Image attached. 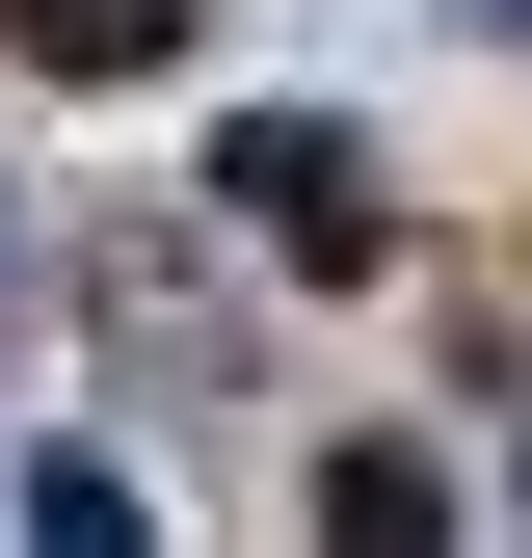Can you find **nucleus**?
Segmentation results:
<instances>
[{"mask_svg": "<svg viewBox=\"0 0 532 558\" xmlns=\"http://www.w3.org/2000/svg\"><path fill=\"white\" fill-rule=\"evenodd\" d=\"M319 532H347V558H426L452 478H426V452H319Z\"/></svg>", "mask_w": 532, "mask_h": 558, "instance_id": "3", "label": "nucleus"}, {"mask_svg": "<svg viewBox=\"0 0 532 558\" xmlns=\"http://www.w3.org/2000/svg\"><path fill=\"white\" fill-rule=\"evenodd\" d=\"M214 214L293 266V293H373V266H399V186H373L347 107H240V133H214Z\"/></svg>", "mask_w": 532, "mask_h": 558, "instance_id": "1", "label": "nucleus"}, {"mask_svg": "<svg viewBox=\"0 0 532 558\" xmlns=\"http://www.w3.org/2000/svg\"><path fill=\"white\" fill-rule=\"evenodd\" d=\"M0 293H27V214H0Z\"/></svg>", "mask_w": 532, "mask_h": 558, "instance_id": "4", "label": "nucleus"}, {"mask_svg": "<svg viewBox=\"0 0 532 558\" xmlns=\"http://www.w3.org/2000/svg\"><path fill=\"white\" fill-rule=\"evenodd\" d=\"M480 27H532V0H480Z\"/></svg>", "mask_w": 532, "mask_h": 558, "instance_id": "5", "label": "nucleus"}, {"mask_svg": "<svg viewBox=\"0 0 532 558\" xmlns=\"http://www.w3.org/2000/svg\"><path fill=\"white\" fill-rule=\"evenodd\" d=\"M506 506H532V478H506Z\"/></svg>", "mask_w": 532, "mask_h": 558, "instance_id": "6", "label": "nucleus"}, {"mask_svg": "<svg viewBox=\"0 0 532 558\" xmlns=\"http://www.w3.org/2000/svg\"><path fill=\"white\" fill-rule=\"evenodd\" d=\"M0 53H27V81H160L186 0H0Z\"/></svg>", "mask_w": 532, "mask_h": 558, "instance_id": "2", "label": "nucleus"}]
</instances>
